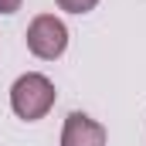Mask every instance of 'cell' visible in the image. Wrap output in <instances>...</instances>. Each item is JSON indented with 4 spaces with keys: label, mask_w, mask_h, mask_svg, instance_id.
I'll return each mask as SVG.
<instances>
[{
    "label": "cell",
    "mask_w": 146,
    "mask_h": 146,
    "mask_svg": "<svg viewBox=\"0 0 146 146\" xmlns=\"http://www.w3.org/2000/svg\"><path fill=\"white\" fill-rule=\"evenodd\" d=\"M58 7L68 10V14H88V10L99 7V0H58Z\"/></svg>",
    "instance_id": "4"
},
{
    "label": "cell",
    "mask_w": 146,
    "mask_h": 146,
    "mask_svg": "<svg viewBox=\"0 0 146 146\" xmlns=\"http://www.w3.org/2000/svg\"><path fill=\"white\" fill-rule=\"evenodd\" d=\"M68 48V27L54 17V14H37L27 24V51L41 61H54L61 58Z\"/></svg>",
    "instance_id": "2"
},
{
    "label": "cell",
    "mask_w": 146,
    "mask_h": 146,
    "mask_svg": "<svg viewBox=\"0 0 146 146\" xmlns=\"http://www.w3.org/2000/svg\"><path fill=\"white\" fill-rule=\"evenodd\" d=\"M24 0H0V14H17Z\"/></svg>",
    "instance_id": "5"
},
{
    "label": "cell",
    "mask_w": 146,
    "mask_h": 146,
    "mask_svg": "<svg viewBox=\"0 0 146 146\" xmlns=\"http://www.w3.org/2000/svg\"><path fill=\"white\" fill-rule=\"evenodd\" d=\"M54 99H58L54 82L48 75H41V72H27V75H21L10 85V109H14L17 119H24V122L44 119L51 112V106H54Z\"/></svg>",
    "instance_id": "1"
},
{
    "label": "cell",
    "mask_w": 146,
    "mask_h": 146,
    "mask_svg": "<svg viewBox=\"0 0 146 146\" xmlns=\"http://www.w3.org/2000/svg\"><path fill=\"white\" fill-rule=\"evenodd\" d=\"M61 146H106V126L85 112H72L61 129Z\"/></svg>",
    "instance_id": "3"
}]
</instances>
